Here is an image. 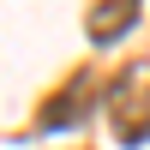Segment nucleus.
<instances>
[{
	"instance_id": "f257e3e1",
	"label": "nucleus",
	"mask_w": 150,
	"mask_h": 150,
	"mask_svg": "<svg viewBox=\"0 0 150 150\" xmlns=\"http://www.w3.org/2000/svg\"><path fill=\"white\" fill-rule=\"evenodd\" d=\"M108 126L126 150L150 144V60H132L114 84H108Z\"/></svg>"
},
{
	"instance_id": "f03ea898",
	"label": "nucleus",
	"mask_w": 150,
	"mask_h": 150,
	"mask_svg": "<svg viewBox=\"0 0 150 150\" xmlns=\"http://www.w3.org/2000/svg\"><path fill=\"white\" fill-rule=\"evenodd\" d=\"M132 18H138V0H96L84 30H90V42H120L132 30Z\"/></svg>"
},
{
	"instance_id": "7ed1b4c3",
	"label": "nucleus",
	"mask_w": 150,
	"mask_h": 150,
	"mask_svg": "<svg viewBox=\"0 0 150 150\" xmlns=\"http://www.w3.org/2000/svg\"><path fill=\"white\" fill-rule=\"evenodd\" d=\"M78 114H84V72H78L72 84H60V90H54V96L42 102V114H36V126H42V132H60L66 120H78Z\"/></svg>"
}]
</instances>
